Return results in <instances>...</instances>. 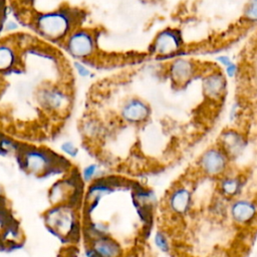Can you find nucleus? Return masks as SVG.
Segmentation results:
<instances>
[{
  "mask_svg": "<svg viewBox=\"0 0 257 257\" xmlns=\"http://www.w3.org/2000/svg\"><path fill=\"white\" fill-rule=\"evenodd\" d=\"M233 168L228 155L217 145L206 148L196 160L197 172L206 179L216 181Z\"/></svg>",
  "mask_w": 257,
  "mask_h": 257,
  "instance_id": "nucleus-1",
  "label": "nucleus"
},
{
  "mask_svg": "<svg viewBox=\"0 0 257 257\" xmlns=\"http://www.w3.org/2000/svg\"><path fill=\"white\" fill-rule=\"evenodd\" d=\"M194 206V188L187 182H178L173 185L164 198L165 211L177 219H184L189 216Z\"/></svg>",
  "mask_w": 257,
  "mask_h": 257,
  "instance_id": "nucleus-2",
  "label": "nucleus"
},
{
  "mask_svg": "<svg viewBox=\"0 0 257 257\" xmlns=\"http://www.w3.org/2000/svg\"><path fill=\"white\" fill-rule=\"evenodd\" d=\"M44 223L53 234L62 238H69L76 231V212L70 204L51 205L44 213Z\"/></svg>",
  "mask_w": 257,
  "mask_h": 257,
  "instance_id": "nucleus-3",
  "label": "nucleus"
},
{
  "mask_svg": "<svg viewBox=\"0 0 257 257\" xmlns=\"http://www.w3.org/2000/svg\"><path fill=\"white\" fill-rule=\"evenodd\" d=\"M36 29L49 39H59L70 32L71 16L63 10H53L39 14L35 19Z\"/></svg>",
  "mask_w": 257,
  "mask_h": 257,
  "instance_id": "nucleus-4",
  "label": "nucleus"
},
{
  "mask_svg": "<svg viewBox=\"0 0 257 257\" xmlns=\"http://www.w3.org/2000/svg\"><path fill=\"white\" fill-rule=\"evenodd\" d=\"M227 219L238 228L253 226L257 223V202L243 196L229 201Z\"/></svg>",
  "mask_w": 257,
  "mask_h": 257,
  "instance_id": "nucleus-5",
  "label": "nucleus"
},
{
  "mask_svg": "<svg viewBox=\"0 0 257 257\" xmlns=\"http://www.w3.org/2000/svg\"><path fill=\"white\" fill-rule=\"evenodd\" d=\"M216 144L228 155L232 163H234L246 153L249 140L246 134L240 128L228 126L220 132Z\"/></svg>",
  "mask_w": 257,
  "mask_h": 257,
  "instance_id": "nucleus-6",
  "label": "nucleus"
},
{
  "mask_svg": "<svg viewBox=\"0 0 257 257\" xmlns=\"http://www.w3.org/2000/svg\"><path fill=\"white\" fill-rule=\"evenodd\" d=\"M55 157L45 149L27 148L21 153V165L23 169L31 175L43 176L55 166Z\"/></svg>",
  "mask_w": 257,
  "mask_h": 257,
  "instance_id": "nucleus-7",
  "label": "nucleus"
},
{
  "mask_svg": "<svg viewBox=\"0 0 257 257\" xmlns=\"http://www.w3.org/2000/svg\"><path fill=\"white\" fill-rule=\"evenodd\" d=\"M152 114L150 104L140 97H131L119 108L120 119L130 125H142L148 122Z\"/></svg>",
  "mask_w": 257,
  "mask_h": 257,
  "instance_id": "nucleus-8",
  "label": "nucleus"
},
{
  "mask_svg": "<svg viewBox=\"0 0 257 257\" xmlns=\"http://www.w3.org/2000/svg\"><path fill=\"white\" fill-rule=\"evenodd\" d=\"M66 50L76 59H86L90 57L95 48V41L93 35L83 29H78L70 32L67 35Z\"/></svg>",
  "mask_w": 257,
  "mask_h": 257,
  "instance_id": "nucleus-9",
  "label": "nucleus"
},
{
  "mask_svg": "<svg viewBox=\"0 0 257 257\" xmlns=\"http://www.w3.org/2000/svg\"><path fill=\"white\" fill-rule=\"evenodd\" d=\"M184 44L181 32L176 28H166L158 32L152 43V51L159 56H170L179 52Z\"/></svg>",
  "mask_w": 257,
  "mask_h": 257,
  "instance_id": "nucleus-10",
  "label": "nucleus"
},
{
  "mask_svg": "<svg viewBox=\"0 0 257 257\" xmlns=\"http://www.w3.org/2000/svg\"><path fill=\"white\" fill-rule=\"evenodd\" d=\"M198 73V64L190 57L174 58L168 66V75L177 87L187 85Z\"/></svg>",
  "mask_w": 257,
  "mask_h": 257,
  "instance_id": "nucleus-11",
  "label": "nucleus"
},
{
  "mask_svg": "<svg viewBox=\"0 0 257 257\" xmlns=\"http://www.w3.org/2000/svg\"><path fill=\"white\" fill-rule=\"evenodd\" d=\"M246 185V179L240 172L233 168L216 180V193L227 201L241 197Z\"/></svg>",
  "mask_w": 257,
  "mask_h": 257,
  "instance_id": "nucleus-12",
  "label": "nucleus"
},
{
  "mask_svg": "<svg viewBox=\"0 0 257 257\" xmlns=\"http://www.w3.org/2000/svg\"><path fill=\"white\" fill-rule=\"evenodd\" d=\"M37 99L45 110L54 113L64 112L70 103L68 93L64 89L55 86L42 88L37 94Z\"/></svg>",
  "mask_w": 257,
  "mask_h": 257,
  "instance_id": "nucleus-13",
  "label": "nucleus"
},
{
  "mask_svg": "<svg viewBox=\"0 0 257 257\" xmlns=\"http://www.w3.org/2000/svg\"><path fill=\"white\" fill-rule=\"evenodd\" d=\"M226 88L227 77L224 72L219 69L208 72L202 79V92L209 101H220L226 93Z\"/></svg>",
  "mask_w": 257,
  "mask_h": 257,
  "instance_id": "nucleus-14",
  "label": "nucleus"
},
{
  "mask_svg": "<svg viewBox=\"0 0 257 257\" xmlns=\"http://www.w3.org/2000/svg\"><path fill=\"white\" fill-rule=\"evenodd\" d=\"M87 257H121L122 247L108 235L87 241L85 248Z\"/></svg>",
  "mask_w": 257,
  "mask_h": 257,
  "instance_id": "nucleus-15",
  "label": "nucleus"
},
{
  "mask_svg": "<svg viewBox=\"0 0 257 257\" xmlns=\"http://www.w3.org/2000/svg\"><path fill=\"white\" fill-rule=\"evenodd\" d=\"M76 193V187L70 180H59L49 190L48 199L51 205L69 204Z\"/></svg>",
  "mask_w": 257,
  "mask_h": 257,
  "instance_id": "nucleus-16",
  "label": "nucleus"
},
{
  "mask_svg": "<svg viewBox=\"0 0 257 257\" xmlns=\"http://www.w3.org/2000/svg\"><path fill=\"white\" fill-rule=\"evenodd\" d=\"M80 132L86 140L95 141L104 134V126L96 117H87L80 124Z\"/></svg>",
  "mask_w": 257,
  "mask_h": 257,
  "instance_id": "nucleus-17",
  "label": "nucleus"
},
{
  "mask_svg": "<svg viewBox=\"0 0 257 257\" xmlns=\"http://www.w3.org/2000/svg\"><path fill=\"white\" fill-rule=\"evenodd\" d=\"M15 49L6 43L0 44V72L9 70L16 62Z\"/></svg>",
  "mask_w": 257,
  "mask_h": 257,
  "instance_id": "nucleus-18",
  "label": "nucleus"
},
{
  "mask_svg": "<svg viewBox=\"0 0 257 257\" xmlns=\"http://www.w3.org/2000/svg\"><path fill=\"white\" fill-rule=\"evenodd\" d=\"M154 243L156 247L163 253H169L171 251L172 245H171L170 238L168 234L162 229H159L156 231L154 235Z\"/></svg>",
  "mask_w": 257,
  "mask_h": 257,
  "instance_id": "nucleus-19",
  "label": "nucleus"
},
{
  "mask_svg": "<svg viewBox=\"0 0 257 257\" xmlns=\"http://www.w3.org/2000/svg\"><path fill=\"white\" fill-rule=\"evenodd\" d=\"M243 18L249 23H257V0H249L245 5Z\"/></svg>",
  "mask_w": 257,
  "mask_h": 257,
  "instance_id": "nucleus-20",
  "label": "nucleus"
},
{
  "mask_svg": "<svg viewBox=\"0 0 257 257\" xmlns=\"http://www.w3.org/2000/svg\"><path fill=\"white\" fill-rule=\"evenodd\" d=\"M98 167L94 164H90L86 166L82 171V180L83 182H92L95 180V176L97 175Z\"/></svg>",
  "mask_w": 257,
  "mask_h": 257,
  "instance_id": "nucleus-21",
  "label": "nucleus"
},
{
  "mask_svg": "<svg viewBox=\"0 0 257 257\" xmlns=\"http://www.w3.org/2000/svg\"><path fill=\"white\" fill-rule=\"evenodd\" d=\"M60 149L66 156H69L70 158H75L78 155V149L72 142L67 141L62 143Z\"/></svg>",
  "mask_w": 257,
  "mask_h": 257,
  "instance_id": "nucleus-22",
  "label": "nucleus"
},
{
  "mask_svg": "<svg viewBox=\"0 0 257 257\" xmlns=\"http://www.w3.org/2000/svg\"><path fill=\"white\" fill-rule=\"evenodd\" d=\"M223 72L226 75V77H229V78L235 77L238 74V72H239L238 64L236 62H234V61L231 62L229 65H227L226 67L223 68Z\"/></svg>",
  "mask_w": 257,
  "mask_h": 257,
  "instance_id": "nucleus-23",
  "label": "nucleus"
},
{
  "mask_svg": "<svg viewBox=\"0 0 257 257\" xmlns=\"http://www.w3.org/2000/svg\"><path fill=\"white\" fill-rule=\"evenodd\" d=\"M74 67H75V69L77 70V73H78L80 76L87 77L88 75H90V70H89L88 67H87L86 65H84L83 63L76 61V62L74 63Z\"/></svg>",
  "mask_w": 257,
  "mask_h": 257,
  "instance_id": "nucleus-24",
  "label": "nucleus"
},
{
  "mask_svg": "<svg viewBox=\"0 0 257 257\" xmlns=\"http://www.w3.org/2000/svg\"><path fill=\"white\" fill-rule=\"evenodd\" d=\"M216 62H218L219 65L224 68L227 65H229L231 62H233V60L228 55H219L216 57Z\"/></svg>",
  "mask_w": 257,
  "mask_h": 257,
  "instance_id": "nucleus-25",
  "label": "nucleus"
},
{
  "mask_svg": "<svg viewBox=\"0 0 257 257\" xmlns=\"http://www.w3.org/2000/svg\"><path fill=\"white\" fill-rule=\"evenodd\" d=\"M1 194H2V187L0 186V195H1Z\"/></svg>",
  "mask_w": 257,
  "mask_h": 257,
  "instance_id": "nucleus-26",
  "label": "nucleus"
},
{
  "mask_svg": "<svg viewBox=\"0 0 257 257\" xmlns=\"http://www.w3.org/2000/svg\"><path fill=\"white\" fill-rule=\"evenodd\" d=\"M0 90H1V80H0Z\"/></svg>",
  "mask_w": 257,
  "mask_h": 257,
  "instance_id": "nucleus-27",
  "label": "nucleus"
}]
</instances>
